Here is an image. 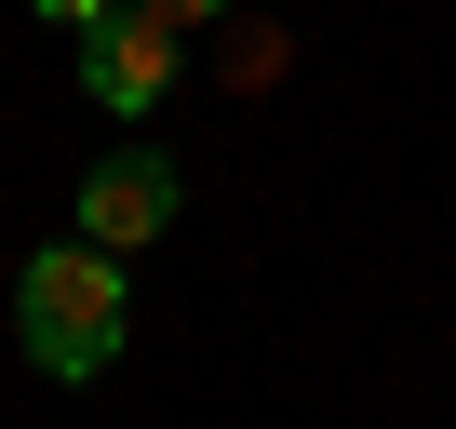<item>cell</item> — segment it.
I'll list each match as a JSON object with an SVG mask.
<instances>
[{"label": "cell", "instance_id": "cell-2", "mask_svg": "<svg viewBox=\"0 0 456 429\" xmlns=\"http://www.w3.org/2000/svg\"><path fill=\"white\" fill-rule=\"evenodd\" d=\"M175 201H188V174H175L161 148H108V161L81 174V201H68V229H81V242H108V255H134V242H161V229H175Z\"/></svg>", "mask_w": 456, "mask_h": 429}, {"label": "cell", "instance_id": "cell-5", "mask_svg": "<svg viewBox=\"0 0 456 429\" xmlns=\"http://www.w3.org/2000/svg\"><path fill=\"white\" fill-rule=\"evenodd\" d=\"M134 14H161V28L188 41V28H228V14H242V0H134Z\"/></svg>", "mask_w": 456, "mask_h": 429}, {"label": "cell", "instance_id": "cell-1", "mask_svg": "<svg viewBox=\"0 0 456 429\" xmlns=\"http://www.w3.org/2000/svg\"><path fill=\"white\" fill-rule=\"evenodd\" d=\"M14 336H28V362H41V376H68V389H81V376H108V362H121V336H134V282H121V255H108V242H81V229H68V242H41V255L14 269Z\"/></svg>", "mask_w": 456, "mask_h": 429}, {"label": "cell", "instance_id": "cell-6", "mask_svg": "<svg viewBox=\"0 0 456 429\" xmlns=\"http://www.w3.org/2000/svg\"><path fill=\"white\" fill-rule=\"evenodd\" d=\"M28 14H54V28H94V14H121V0H28Z\"/></svg>", "mask_w": 456, "mask_h": 429}, {"label": "cell", "instance_id": "cell-3", "mask_svg": "<svg viewBox=\"0 0 456 429\" xmlns=\"http://www.w3.org/2000/svg\"><path fill=\"white\" fill-rule=\"evenodd\" d=\"M81 94L121 108V121H148V108L175 94V28H161V14H94V28H81Z\"/></svg>", "mask_w": 456, "mask_h": 429}, {"label": "cell", "instance_id": "cell-4", "mask_svg": "<svg viewBox=\"0 0 456 429\" xmlns=\"http://www.w3.org/2000/svg\"><path fill=\"white\" fill-rule=\"evenodd\" d=\"M228 81H242V94L282 81V28H242V14H228Z\"/></svg>", "mask_w": 456, "mask_h": 429}]
</instances>
